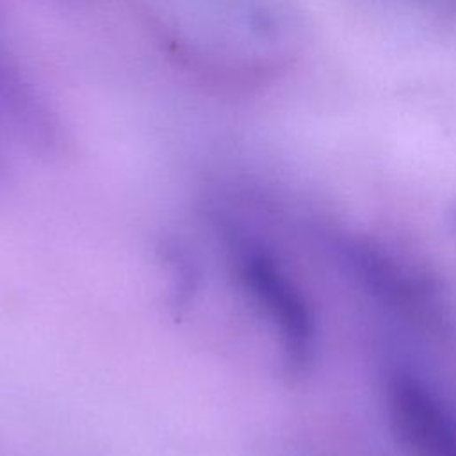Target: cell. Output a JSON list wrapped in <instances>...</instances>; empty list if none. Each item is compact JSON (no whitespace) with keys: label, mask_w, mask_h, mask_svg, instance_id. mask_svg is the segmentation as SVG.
Masks as SVG:
<instances>
[{"label":"cell","mask_w":456,"mask_h":456,"mask_svg":"<svg viewBox=\"0 0 456 456\" xmlns=\"http://www.w3.org/2000/svg\"><path fill=\"white\" fill-rule=\"evenodd\" d=\"M0 118L25 137L48 142L55 135V118L16 59L0 41Z\"/></svg>","instance_id":"obj_3"},{"label":"cell","mask_w":456,"mask_h":456,"mask_svg":"<svg viewBox=\"0 0 456 456\" xmlns=\"http://www.w3.org/2000/svg\"><path fill=\"white\" fill-rule=\"evenodd\" d=\"M385 395L394 431L413 456H456V403L436 385L397 363Z\"/></svg>","instance_id":"obj_2"},{"label":"cell","mask_w":456,"mask_h":456,"mask_svg":"<svg viewBox=\"0 0 456 456\" xmlns=\"http://www.w3.org/2000/svg\"><path fill=\"white\" fill-rule=\"evenodd\" d=\"M224 246L226 260L233 265L242 290L273 324L285 363L296 370L305 369L315 347V326L301 290L278 258L256 239L226 230Z\"/></svg>","instance_id":"obj_1"}]
</instances>
